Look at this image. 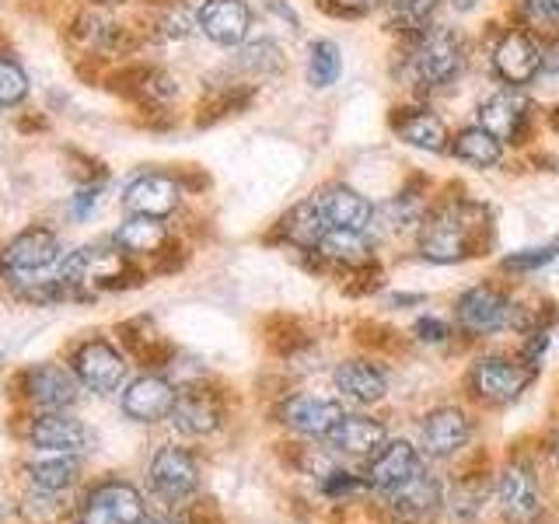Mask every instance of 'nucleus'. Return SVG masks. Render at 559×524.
<instances>
[{
  "instance_id": "nucleus-1",
  "label": "nucleus",
  "mask_w": 559,
  "mask_h": 524,
  "mask_svg": "<svg viewBox=\"0 0 559 524\" xmlns=\"http://www.w3.org/2000/svg\"><path fill=\"white\" fill-rule=\"evenodd\" d=\"M476 210L465 203H448L437 206L433 214L419 221V255L437 266H451V262H462L476 255V231L479 224L472 221Z\"/></svg>"
},
{
  "instance_id": "nucleus-2",
  "label": "nucleus",
  "mask_w": 559,
  "mask_h": 524,
  "mask_svg": "<svg viewBox=\"0 0 559 524\" xmlns=\"http://www.w3.org/2000/svg\"><path fill=\"white\" fill-rule=\"evenodd\" d=\"M465 67V46L451 28H424L409 39L406 78L419 87H448Z\"/></svg>"
},
{
  "instance_id": "nucleus-3",
  "label": "nucleus",
  "mask_w": 559,
  "mask_h": 524,
  "mask_svg": "<svg viewBox=\"0 0 559 524\" xmlns=\"http://www.w3.org/2000/svg\"><path fill=\"white\" fill-rule=\"evenodd\" d=\"M454 319H459V329L468 332V336H489V332L518 325V305L507 301L497 287L476 284L454 301Z\"/></svg>"
},
{
  "instance_id": "nucleus-4",
  "label": "nucleus",
  "mask_w": 559,
  "mask_h": 524,
  "mask_svg": "<svg viewBox=\"0 0 559 524\" xmlns=\"http://www.w3.org/2000/svg\"><path fill=\"white\" fill-rule=\"evenodd\" d=\"M532 381V367H524L511 357H479L468 367V392L479 402L489 406H503V402H514Z\"/></svg>"
},
{
  "instance_id": "nucleus-5",
  "label": "nucleus",
  "mask_w": 559,
  "mask_h": 524,
  "mask_svg": "<svg viewBox=\"0 0 559 524\" xmlns=\"http://www.w3.org/2000/svg\"><path fill=\"white\" fill-rule=\"evenodd\" d=\"M542 67H546V57H542L538 43L528 32L511 28L500 35V43L493 46V70L500 74V81H507L511 87H524L532 84Z\"/></svg>"
},
{
  "instance_id": "nucleus-6",
  "label": "nucleus",
  "mask_w": 559,
  "mask_h": 524,
  "mask_svg": "<svg viewBox=\"0 0 559 524\" xmlns=\"http://www.w3.org/2000/svg\"><path fill=\"white\" fill-rule=\"evenodd\" d=\"M151 486L154 493L168 503H182L197 493L200 465L186 448H162L151 462Z\"/></svg>"
},
{
  "instance_id": "nucleus-7",
  "label": "nucleus",
  "mask_w": 559,
  "mask_h": 524,
  "mask_svg": "<svg viewBox=\"0 0 559 524\" xmlns=\"http://www.w3.org/2000/svg\"><path fill=\"white\" fill-rule=\"evenodd\" d=\"M424 472V458H419V448L409 441H384L378 454H371V465H367V486L378 489V493H395L409 479H416Z\"/></svg>"
},
{
  "instance_id": "nucleus-8",
  "label": "nucleus",
  "mask_w": 559,
  "mask_h": 524,
  "mask_svg": "<svg viewBox=\"0 0 559 524\" xmlns=\"http://www.w3.org/2000/svg\"><path fill=\"white\" fill-rule=\"evenodd\" d=\"M81 524H144V497L130 483H105L84 500Z\"/></svg>"
},
{
  "instance_id": "nucleus-9",
  "label": "nucleus",
  "mask_w": 559,
  "mask_h": 524,
  "mask_svg": "<svg viewBox=\"0 0 559 524\" xmlns=\"http://www.w3.org/2000/svg\"><path fill=\"white\" fill-rule=\"evenodd\" d=\"M346 413H343V402L336 398H319V395H294L287 398L284 406H280V424H284L287 430L301 433V437H319V441H325V437L332 433V427L340 424Z\"/></svg>"
},
{
  "instance_id": "nucleus-10",
  "label": "nucleus",
  "mask_w": 559,
  "mask_h": 524,
  "mask_svg": "<svg viewBox=\"0 0 559 524\" xmlns=\"http://www.w3.org/2000/svg\"><path fill=\"white\" fill-rule=\"evenodd\" d=\"M392 133L416 151L427 154H444L451 151V133L444 127V119L424 109V105H402L392 112Z\"/></svg>"
},
{
  "instance_id": "nucleus-11",
  "label": "nucleus",
  "mask_w": 559,
  "mask_h": 524,
  "mask_svg": "<svg viewBox=\"0 0 559 524\" xmlns=\"http://www.w3.org/2000/svg\"><path fill=\"white\" fill-rule=\"evenodd\" d=\"M497 500H500L503 517L514 521V524H532L542 514L538 483H535L532 472L524 465H518V462L503 465L500 479H497Z\"/></svg>"
},
{
  "instance_id": "nucleus-12",
  "label": "nucleus",
  "mask_w": 559,
  "mask_h": 524,
  "mask_svg": "<svg viewBox=\"0 0 559 524\" xmlns=\"http://www.w3.org/2000/svg\"><path fill=\"white\" fill-rule=\"evenodd\" d=\"M200 32L214 46H241L252 28V8L245 0H206L197 14Z\"/></svg>"
},
{
  "instance_id": "nucleus-13",
  "label": "nucleus",
  "mask_w": 559,
  "mask_h": 524,
  "mask_svg": "<svg viewBox=\"0 0 559 524\" xmlns=\"http://www.w3.org/2000/svg\"><path fill=\"white\" fill-rule=\"evenodd\" d=\"M472 437L468 416L454 406L430 409L424 416V427H419V448H424L430 458H451L459 454Z\"/></svg>"
},
{
  "instance_id": "nucleus-14",
  "label": "nucleus",
  "mask_w": 559,
  "mask_h": 524,
  "mask_svg": "<svg viewBox=\"0 0 559 524\" xmlns=\"http://www.w3.org/2000/svg\"><path fill=\"white\" fill-rule=\"evenodd\" d=\"M74 371H78V381L87 384L92 392H102L109 395L116 392L122 378H127V360L119 357V349H112L109 343H84L78 354H74Z\"/></svg>"
},
{
  "instance_id": "nucleus-15",
  "label": "nucleus",
  "mask_w": 559,
  "mask_h": 524,
  "mask_svg": "<svg viewBox=\"0 0 559 524\" xmlns=\"http://www.w3.org/2000/svg\"><path fill=\"white\" fill-rule=\"evenodd\" d=\"M175 398H179V392H175L171 381L144 374L127 384V392H122V413L136 419V424H157V419L171 416Z\"/></svg>"
},
{
  "instance_id": "nucleus-16",
  "label": "nucleus",
  "mask_w": 559,
  "mask_h": 524,
  "mask_svg": "<svg viewBox=\"0 0 559 524\" xmlns=\"http://www.w3.org/2000/svg\"><path fill=\"white\" fill-rule=\"evenodd\" d=\"M179 200H182L179 182L168 179V175H157V171L133 179L127 186V196H122V203H127V210L133 217H157V221L175 214Z\"/></svg>"
},
{
  "instance_id": "nucleus-17",
  "label": "nucleus",
  "mask_w": 559,
  "mask_h": 524,
  "mask_svg": "<svg viewBox=\"0 0 559 524\" xmlns=\"http://www.w3.org/2000/svg\"><path fill=\"white\" fill-rule=\"evenodd\" d=\"M524 122H528V102L518 95V87H507V92L479 102V127L493 133L500 144H521Z\"/></svg>"
},
{
  "instance_id": "nucleus-18",
  "label": "nucleus",
  "mask_w": 559,
  "mask_h": 524,
  "mask_svg": "<svg viewBox=\"0 0 559 524\" xmlns=\"http://www.w3.org/2000/svg\"><path fill=\"white\" fill-rule=\"evenodd\" d=\"M57 259H60L57 235L49 227H32V231H22L8 245L4 255H0V266L11 273H39L49 270Z\"/></svg>"
},
{
  "instance_id": "nucleus-19",
  "label": "nucleus",
  "mask_w": 559,
  "mask_h": 524,
  "mask_svg": "<svg viewBox=\"0 0 559 524\" xmlns=\"http://www.w3.org/2000/svg\"><path fill=\"white\" fill-rule=\"evenodd\" d=\"M322 210L332 227H349V231H367L374 221V203L357 192L354 186L346 182H332L319 192Z\"/></svg>"
},
{
  "instance_id": "nucleus-20",
  "label": "nucleus",
  "mask_w": 559,
  "mask_h": 524,
  "mask_svg": "<svg viewBox=\"0 0 559 524\" xmlns=\"http://www.w3.org/2000/svg\"><path fill=\"white\" fill-rule=\"evenodd\" d=\"M171 424L179 427L189 437H206L214 433L224 424V409H221V398L214 392H203V389H189L175 398V409H171Z\"/></svg>"
},
{
  "instance_id": "nucleus-21",
  "label": "nucleus",
  "mask_w": 559,
  "mask_h": 524,
  "mask_svg": "<svg viewBox=\"0 0 559 524\" xmlns=\"http://www.w3.org/2000/svg\"><path fill=\"white\" fill-rule=\"evenodd\" d=\"M332 381H336V389L360 402V406H371V402H381L389 395V374L381 371L378 364L371 360H343L336 364V371H332Z\"/></svg>"
},
{
  "instance_id": "nucleus-22",
  "label": "nucleus",
  "mask_w": 559,
  "mask_h": 524,
  "mask_svg": "<svg viewBox=\"0 0 559 524\" xmlns=\"http://www.w3.org/2000/svg\"><path fill=\"white\" fill-rule=\"evenodd\" d=\"M32 444L49 454H81L87 448V430L78 424L74 416H63L60 409H52L46 416L35 419L32 427Z\"/></svg>"
},
{
  "instance_id": "nucleus-23",
  "label": "nucleus",
  "mask_w": 559,
  "mask_h": 524,
  "mask_svg": "<svg viewBox=\"0 0 559 524\" xmlns=\"http://www.w3.org/2000/svg\"><path fill=\"white\" fill-rule=\"evenodd\" d=\"M384 441H389V433H384L381 419L349 416V413L325 437V444L332 451H343V454H378L384 448Z\"/></svg>"
},
{
  "instance_id": "nucleus-24",
  "label": "nucleus",
  "mask_w": 559,
  "mask_h": 524,
  "mask_svg": "<svg viewBox=\"0 0 559 524\" xmlns=\"http://www.w3.org/2000/svg\"><path fill=\"white\" fill-rule=\"evenodd\" d=\"M314 252H319V259L332 262V266L364 270V266H371L374 245L367 241V231H349V227H329Z\"/></svg>"
},
{
  "instance_id": "nucleus-25",
  "label": "nucleus",
  "mask_w": 559,
  "mask_h": 524,
  "mask_svg": "<svg viewBox=\"0 0 559 524\" xmlns=\"http://www.w3.org/2000/svg\"><path fill=\"white\" fill-rule=\"evenodd\" d=\"M329 227L332 224H329L325 210H322V200L319 196H308V200H301L297 206H290V214L280 221V235H284L290 245H297V249L314 252Z\"/></svg>"
},
{
  "instance_id": "nucleus-26",
  "label": "nucleus",
  "mask_w": 559,
  "mask_h": 524,
  "mask_svg": "<svg viewBox=\"0 0 559 524\" xmlns=\"http://www.w3.org/2000/svg\"><path fill=\"white\" fill-rule=\"evenodd\" d=\"M28 395L46 409H67L78 402V381L60 364H43L28 371Z\"/></svg>"
},
{
  "instance_id": "nucleus-27",
  "label": "nucleus",
  "mask_w": 559,
  "mask_h": 524,
  "mask_svg": "<svg viewBox=\"0 0 559 524\" xmlns=\"http://www.w3.org/2000/svg\"><path fill=\"white\" fill-rule=\"evenodd\" d=\"M451 154L459 157V162H465V165L493 168V165L503 162V144L476 122V127H465V130H459L451 136Z\"/></svg>"
},
{
  "instance_id": "nucleus-28",
  "label": "nucleus",
  "mask_w": 559,
  "mask_h": 524,
  "mask_svg": "<svg viewBox=\"0 0 559 524\" xmlns=\"http://www.w3.org/2000/svg\"><path fill=\"white\" fill-rule=\"evenodd\" d=\"M168 241V227L157 217H130L116 231V245L130 255H154L162 252Z\"/></svg>"
},
{
  "instance_id": "nucleus-29",
  "label": "nucleus",
  "mask_w": 559,
  "mask_h": 524,
  "mask_svg": "<svg viewBox=\"0 0 559 524\" xmlns=\"http://www.w3.org/2000/svg\"><path fill=\"white\" fill-rule=\"evenodd\" d=\"M81 476V454H52L28 468V479L39 493H63Z\"/></svg>"
},
{
  "instance_id": "nucleus-30",
  "label": "nucleus",
  "mask_w": 559,
  "mask_h": 524,
  "mask_svg": "<svg viewBox=\"0 0 559 524\" xmlns=\"http://www.w3.org/2000/svg\"><path fill=\"white\" fill-rule=\"evenodd\" d=\"M389 503H392V511L402 517H424L433 511L437 503H441V489H437V483L427 476V472H419L416 479H409L402 489L389 493Z\"/></svg>"
},
{
  "instance_id": "nucleus-31",
  "label": "nucleus",
  "mask_w": 559,
  "mask_h": 524,
  "mask_svg": "<svg viewBox=\"0 0 559 524\" xmlns=\"http://www.w3.org/2000/svg\"><path fill=\"white\" fill-rule=\"evenodd\" d=\"M238 67L252 78H276V74H284L287 60H284V49H280L273 39H255L249 46H241Z\"/></svg>"
},
{
  "instance_id": "nucleus-32",
  "label": "nucleus",
  "mask_w": 559,
  "mask_h": 524,
  "mask_svg": "<svg viewBox=\"0 0 559 524\" xmlns=\"http://www.w3.org/2000/svg\"><path fill=\"white\" fill-rule=\"evenodd\" d=\"M340 70H343V57L336 43L314 39L308 46V84L311 87H332L340 81Z\"/></svg>"
},
{
  "instance_id": "nucleus-33",
  "label": "nucleus",
  "mask_w": 559,
  "mask_h": 524,
  "mask_svg": "<svg viewBox=\"0 0 559 524\" xmlns=\"http://www.w3.org/2000/svg\"><path fill=\"white\" fill-rule=\"evenodd\" d=\"M200 22L192 17V11L182 4V0H171V4L157 14V22H154V35L157 39H168V43H179V39H186V35H192V28H197Z\"/></svg>"
},
{
  "instance_id": "nucleus-34",
  "label": "nucleus",
  "mask_w": 559,
  "mask_h": 524,
  "mask_svg": "<svg viewBox=\"0 0 559 524\" xmlns=\"http://www.w3.org/2000/svg\"><path fill=\"white\" fill-rule=\"evenodd\" d=\"M28 98V74L22 63L11 57H0V109H14Z\"/></svg>"
},
{
  "instance_id": "nucleus-35",
  "label": "nucleus",
  "mask_w": 559,
  "mask_h": 524,
  "mask_svg": "<svg viewBox=\"0 0 559 524\" xmlns=\"http://www.w3.org/2000/svg\"><path fill=\"white\" fill-rule=\"evenodd\" d=\"M559 255V238L549 241V245H538V249H521V252H511L500 259V270L503 273H535L542 266H549V262Z\"/></svg>"
},
{
  "instance_id": "nucleus-36",
  "label": "nucleus",
  "mask_w": 559,
  "mask_h": 524,
  "mask_svg": "<svg viewBox=\"0 0 559 524\" xmlns=\"http://www.w3.org/2000/svg\"><path fill=\"white\" fill-rule=\"evenodd\" d=\"M389 4H392V11L399 14V22L406 25L409 39H413V35H419V32L427 28L430 14L437 8V0H389Z\"/></svg>"
},
{
  "instance_id": "nucleus-37",
  "label": "nucleus",
  "mask_w": 559,
  "mask_h": 524,
  "mask_svg": "<svg viewBox=\"0 0 559 524\" xmlns=\"http://www.w3.org/2000/svg\"><path fill=\"white\" fill-rule=\"evenodd\" d=\"M521 17L524 25H528L532 32H556L559 25V11L552 0H521Z\"/></svg>"
},
{
  "instance_id": "nucleus-38",
  "label": "nucleus",
  "mask_w": 559,
  "mask_h": 524,
  "mask_svg": "<svg viewBox=\"0 0 559 524\" xmlns=\"http://www.w3.org/2000/svg\"><path fill=\"white\" fill-rule=\"evenodd\" d=\"M483 500H486V489L483 486H459L451 497V514L459 521H476L479 511H483Z\"/></svg>"
},
{
  "instance_id": "nucleus-39",
  "label": "nucleus",
  "mask_w": 559,
  "mask_h": 524,
  "mask_svg": "<svg viewBox=\"0 0 559 524\" xmlns=\"http://www.w3.org/2000/svg\"><path fill=\"white\" fill-rule=\"evenodd\" d=\"M367 479L354 476V472H343V468H329V476L322 479V493L325 497H349L357 493V489H364Z\"/></svg>"
},
{
  "instance_id": "nucleus-40",
  "label": "nucleus",
  "mask_w": 559,
  "mask_h": 524,
  "mask_svg": "<svg viewBox=\"0 0 559 524\" xmlns=\"http://www.w3.org/2000/svg\"><path fill=\"white\" fill-rule=\"evenodd\" d=\"M413 332H416L419 343H444L451 336V325L444 319H433V314H427V319H419L413 325Z\"/></svg>"
},
{
  "instance_id": "nucleus-41",
  "label": "nucleus",
  "mask_w": 559,
  "mask_h": 524,
  "mask_svg": "<svg viewBox=\"0 0 559 524\" xmlns=\"http://www.w3.org/2000/svg\"><path fill=\"white\" fill-rule=\"evenodd\" d=\"M95 200H98V186L81 189V192H78V200H74V217H87V214H92Z\"/></svg>"
},
{
  "instance_id": "nucleus-42",
  "label": "nucleus",
  "mask_w": 559,
  "mask_h": 524,
  "mask_svg": "<svg viewBox=\"0 0 559 524\" xmlns=\"http://www.w3.org/2000/svg\"><path fill=\"white\" fill-rule=\"evenodd\" d=\"M451 4L459 11H472V8H476V0H451Z\"/></svg>"
},
{
  "instance_id": "nucleus-43",
  "label": "nucleus",
  "mask_w": 559,
  "mask_h": 524,
  "mask_svg": "<svg viewBox=\"0 0 559 524\" xmlns=\"http://www.w3.org/2000/svg\"><path fill=\"white\" fill-rule=\"evenodd\" d=\"M95 4H127V0H95Z\"/></svg>"
},
{
  "instance_id": "nucleus-44",
  "label": "nucleus",
  "mask_w": 559,
  "mask_h": 524,
  "mask_svg": "<svg viewBox=\"0 0 559 524\" xmlns=\"http://www.w3.org/2000/svg\"><path fill=\"white\" fill-rule=\"evenodd\" d=\"M552 60H556V70H559V39H556V49H552Z\"/></svg>"
},
{
  "instance_id": "nucleus-45",
  "label": "nucleus",
  "mask_w": 559,
  "mask_h": 524,
  "mask_svg": "<svg viewBox=\"0 0 559 524\" xmlns=\"http://www.w3.org/2000/svg\"><path fill=\"white\" fill-rule=\"evenodd\" d=\"M154 524H186V521H154Z\"/></svg>"
},
{
  "instance_id": "nucleus-46",
  "label": "nucleus",
  "mask_w": 559,
  "mask_h": 524,
  "mask_svg": "<svg viewBox=\"0 0 559 524\" xmlns=\"http://www.w3.org/2000/svg\"><path fill=\"white\" fill-rule=\"evenodd\" d=\"M552 454H556V465H559V441H556V448H552Z\"/></svg>"
},
{
  "instance_id": "nucleus-47",
  "label": "nucleus",
  "mask_w": 559,
  "mask_h": 524,
  "mask_svg": "<svg viewBox=\"0 0 559 524\" xmlns=\"http://www.w3.org/2000/svg\"><path fill=\"white\" fill-rule=\"evenodd\" d=\"M552 4H556V11H559V0H552Z\"/></svg>"
}]
</instances>
